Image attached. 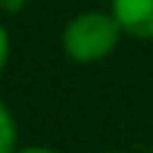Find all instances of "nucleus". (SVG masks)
Here are the masks:
<instances>
[{
	"mask_svg": "<svg viewBox=\"0 0 153 153\" xmlns=\"http://www.w3.org/2000/svg\"><path fill=\"white\" fill-rule=\"evenodd\" d=\"M122 25L116 22V16L109 10H85L78 16H72L59 31V47L72 62L78 66H91L106 56H113V50L122 41Z\"/></svg>",
	"mask_w": 153,
	"mask_h": 153,
	"instance_id": "obj_1",
	"label": "nucleus"
},
{
	"mask_svg": "<svg viewBox=\"0 0 153 153\" xmlns=\"http://www.w3.org/2000/svg\"><path fill=\"white\" fill-rule=\"evenodd\" d=\"M106 10L128 38L153 41V0H109Z\"/></svg>",
	"mask_w": 153,
	"mask_h": 153,
	"instance_id": "obj_2",
	"label": "nucleus"
},
{
	"mask_svg": "<svg viewBox=\"0 0 153 153\" xmlns=\"http://www.w3.org/2000/svg\"><path fill=\"white\" fill-rule=\"evenodd\" d=\"M16 137H19L16 119H13L10 106L0 97V153H16Z\"/></svg>",
	"mask_w": 153,
	"mask_h": 153,
	"instance_id": "obj_3",
	"label": "nucleus"
},
{
	"mask_svg": "<svg viewBox=\"0 0 153 153\" xmlns=\"http://www.w3.org/2000/svg\"><path fill=\"white\" fill-rule=\"evenodd\" d=\"M10 50H13V41H10V31H6V25L0 22V75H3L6 62H10Z\"/></svg>",
	"mask_w": 153,
	"mask_h": 153,
	"instance_id": "obj_4",
	"label": "nucleus"
},
{
	"mask_svg": "<svg viewBox=\"0 0 153 153\" xmlns=\"http://www.w3.org/2000/svg\"><path fill=\"white\" fill-rule=\"evenodd\" d=\"M16 153H59V150H53V147H41V144H31V147H19Z\"/></svg>",
	"mask_w": 153,
	"mask_h": 153,
	"instance_id": "obj_5",
	"label": "nucleus"
},
{
	"mask_svg": "<svg viewBox=\"0 0 153 153\" xmlns=\"http://www.w3.org/2000/svg\"><path fill=\"white\" fill-rule=\"evenodd\" d=\"M22 3H25V0H3V10L6 13H16V10H22Z\"/></svg>",
	"mask_w": 153,
	"mask_h": 153,
	"instance_id": "obj_6",
	"label": "nucleus"
},
{
	"mask_svg": "<svg viewBox=\"0 0 153 153\" xmlns=\"http://www.w3.org/2000/svg\"><path fill=\"white\" fill-rule=\"evenodd\" d=\"M0 10H3V0H0Z\"/></svg>",
	"mask_w": 153,
	"mask_h": 153,
	"instance_id": "obj_7",
	"label": "nucleus"
}]
</instances>
